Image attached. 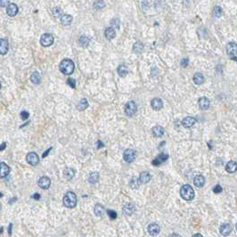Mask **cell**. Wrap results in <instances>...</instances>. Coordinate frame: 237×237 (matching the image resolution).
<instances>
[{
    "label": "cell",
    "mask_w": 237,
    "mask_h": 237,
    "mask_svg": "<svg viewBox=\"0 0 237 237\" xmlns=\"http://www.w3.org/2000/svg\"><path fill=\"white\" fill-rule=\"evenodd\" d=\"M104 211H105V210H104V208L103 205H101V204H96L95 206L94 212H95L96 216H98V217L103 216V215L104 214Z\"/></svg>",
    "instance_id": "obj_28"
},
{
    "label": "cell",
    "mask_w": 237,
    "mask_h": 237,
    "mask_svg": "<svg viewBox=\"0 0 237 237\" xmlns=\"http://www.w3.org/2000/svg\"><path fill=\"white\" fill-rule=\"evenodd\" d=\"M67 84H68L70 87H71L72 88H75V87H76V81H75V80H74V79H71V78L67 80Z\"/></svg>",
    "instance_id": "obj_40"
},
{
    "label": "cell",
    "mask_w": 237,
    "mask_h": 237,
    "mask_svg": "<svg viewBox=\"0 0 237 237\" xmlns=\"http://www.w3.org/2000/svg\"><path fill=\"white\" fill-rule=\"evenodd\" d=\"M26 161H27L28 163L30 164L31 166H36V165H37V163L39 162V158H38L37 154L32 152V153L28 154L27 157H26Z\"/></svg>",
    "instance_id": "obj_7"
},
{
    "label": "cell",
    "mask_w": 237,
    "mask_h": 237,
    "mask_svg": "<svg viewBox=\"0 0 237 237\" xmlns=\"http://www.w3.org/2000/svg\"><path fill=\"white\" fill-rule=\"evenodd\" d=\"M98 180H99V173L98 172H92L89 176V178H88L89 183L95 184V183L98 182Z\"/></svg>",
    "instance_id": "obj_33"
},
{
    "label": "cell",
    "mask_w": 237,
    "mask_h": 237,
    "mask_svg": "<svg viewBox=\"0 0 237 237\" xmlns=\"http://www.w3.org/2000/svg\"><path fill=\"white\" fill-rule=\"evenodd\" d=\"M30 80L31 82L34 84H39L41 81V77L39 75V73L37 71H34L31 76H30Z\"/></svg>",
    "instance_id": "obj_31"
},
{
    "label": "cell",
    "mask_w": 237,
    "mask_h": 237,
    "mask_svg": "<svg viewBox=\"0 0 237 237\" xmlns=\"http://www.w3.org/2000/svg\"><path fill=\"white\" fill-rule=\"evenodd\" d=\"M2 196H3V194H2V193H0V197H2Z\"/></svg>",
    "instance_id": "obj_53"
},
{
    "label": "cell",
    "mask_w": 237,
    "mask_h": 237,
    "mask_svg": "<svg viewBox=\"0 0 237 237\" xmlns=\"http://www.w3.org/2000/svg\"><path fill=\"white\" fill-rule=\"evenodd\" d=\"M235 227H236V230H237V223H236V225H235Z\"/></svg>",
    "instance_id": "obj_54"
},
{
    "label": "cell",
    "mask_w": 237,
    "mask_h": 237,
    "mask_svg": "<svg viewBox=\"0 0 237 237\" xmlns=\"http://www.w3.org/2000/svg\"><path fill=\"white\" fill-rule=\"evenodd\" d=\"M143 50V44L142 42L138 41V42H136L133 46V51L134 53L136 54H141Z\"/></svg>",
    "instance_id": "obj_27"
},
{
    "label": "cell",
    "mask_w": 237,
    "mask_h": 237,
    "mask_svg": "<svg viewBox=\"0 0 237 237\" xmlns=\"http://www.w3.org/2000/svg\"><path fill=\"white\" fill-rule=\"evenodd\" d=\"M75 175V170L71 168H66L63 171V176L67 180H71Z\"/></svg>",
    "instance_id": "obj_23"
},
{
    "label": "cell",
    "mask_w": 237,
    "mask_h": 237,
    "mask_svg": "<svg viewBox=\"0 0 237 237\" xmlns=\"http://www.w3.org/2000/svg\"><path fill=\"white\" fill-rule=\"evenodd\" d=\"M10 173V168L8 165H6L5 162L0 163V178H4Z\"/></svg>",
    "instance_id": "obj_11"
},
{
    "label": "cell",
    "mask_w": 237,
    "mask_h": 237,
    "mask_svg": "<svg viewBox=\"0 0 237 237\" xmlns=\"http://www.w3.org/2000/svg\"><path fill=\"white\" fill-rule=\"evenodd\" d=\"M153 134L156 137H161L164 134V129L161 126H156L153 129Z\"/></svg>",
    "instance_id": "obj_24"
},
{
    "label": "cell",
    "mask_w": 237,
    "mask_h": 237,
    "mask_svg": "<svg viewBox=\"0 0 237 237\" xmlns=\"http://www.w3.org/2000/svg\"><path fill=\"white\" fill-rule=\"evenodd\" d=\"M6 147V143L4 142L2 143V144L0 145V151H3V150H5V148Z\"/></svg>",
    "instance_id": "obj_46"
},
{
    "label": "cell",
    "mask_w": 237,
    "mask_h": 237,
    "mask_svg": "<svg viewBox=\"0 0 237 237\" xmlns=\"http://www.w3.org/2000/svg\"><path fill=\"white\" fill-rule=\"evenodd\" d=\"M168 155L162 153V154H159V155L154 159V161H153V162H152V164H153L154 166H159V165H161V163H163L164 161H166L167 160H168Z\"/></svg>",
    "instance_id": "obj_8"
},
{
    "label": "cell",
    "mask_w": 237,
    "mask_h": 237,
    "mask_svg": "<svg viewBox=\"0 0 237 237\" xmlns=\"http://www.w3.org/2000/svg\"><path fill=\"white\" fill-rule=\"evenodd\" d=\"M193 82L196 85H202L204 82V77L202 73H195L193 76Z\"/></svg>",
    "instance_id": "obj_29"
},
{
    "label": "cell",
    "mask_w": 237,
    "mask_h": 237,
    "mask_svg": "<svg viewBox=\"0 0 237 237\" xmlns=\"http://www.w3.org/2000/svg\"><path fill=\"white\" fill-rule=\"evenodd\" d=\"M140 180H139V178H136V177H134L132 178V179L130 180V186L131 188L133 189H137L140 186Z\"/></svg>",
    "instance_id": "obj_32"
},
{
    "label": "cell",
    "mask_w": 237,
    "mask_h": 237,
    "mask_svg": "<svg viewBox=\"0 0 237 237\" xmlns=\"http://www.w3.org/2000/svg\"><path fill=\"white\" fill-rule=\"evenodd\" d=\"M168 237H180V235H178V234H171V235H169Z\"/></svg>",
    "instance_id": "obj_49"
},
{
    "label": "cell",
    "mask_w": 237,
    "mask_h": 237,
    "mask_svg": "<svg viewBox=\"0 0 237 237\" xmlns=\"http://www.w3.org/2000/svg\"><path fill=\"white\" fill-rule=\"evenodd\" d=\"M136 157V152L133 149H127L123 154L124 161L127 162H129V163L135 161Z\"/></svg>",
    "instance_id": "obj_5"
},
{
    "label": "cell",
    "mask_w": 237,
    "mask_h": 237,
    "mask_svg": "<svg viewBox=\"0 0 237 237\" xmlns=\"http://www.w3.org/2000/svg\"><path fill=\"white\" fill-rule=\"evenodd\" d=\"M29 116H30V114H29V112H28V111H22V112H21V117H22V118H23V120L27 119V118H29Z\"/></svg>",
    "instance_id": "obj_42"
},
{
    "label": "cell",
    "mask_w": 237,
    "mask_h": 237,
    "mask_svg": "<svg viewBox=\"0 0 237 237\" xmlns=\"http://www.w3.org/2000/svg\"><path fill=\"white\" fill-rule=\"evenodd\" d=\"M51 185V180L48 177H42L38 180V186L42 189H48Z\"/></svg>",
    "instance_id": "obj_9"
},
{
    "label": "cell",
    "mask_w": 237,
    "mask_h": 237,
    "mask_svg": "<svg viewBox=\"0 0 237 237\" xmlns=\"http://www.w3.org/2000/svg\"><path fill=\"white\" fill-rule=\"evenodd\" d=\"M32 198H34L35 200H39V198H40V195H39L38 193H35V194L32 196Z\"/></svg>",
    "instance_id": "obj_48"
},
{
    "label": "cell",
    "mask_w": 237,
    "mask_h": 237,
    "mask_svg": "<svg viewBox=\"0 0 237 237\" xmlns=\"http://www.w3.org/2000/svg\"><path fill=\"white\" fill-rule=\"evenodd\" d=\"M111 28H115V29H119V24H120V23H119V21H118V19H113L112 21H111Z\"/></svg>",
    "instance_id": "obj_38"
},
{
    "label": "cell",
    "mask_w": 237,
    "mask_h": 237,
    "mask_svg": "<svg viewBox=\"0 0 237 237\" xmlns=\"http://www.w3.org/2000/svg\"><path fill=\"white\" fill-rule=\"evenodd\" d=\"M75 69L74 62L70 59L62 60L60 63V71L65 75H71Z\"/></svg>",
    "instance_id": "obj_1"
},
{
    "label": "cell",
    "mask_w": 237,
    "mask_h": 237,
    "mask_svg": "<svg viewBox=\"0 0 237 237\" xmlns=\"http://www.w3.org/2000/svg\"><path fill=\"white\" fill-rule=\"evenodd\" d=\"M195 123V118H193V117H186L182 120V125L185 127V128H191L194 125Z\"/></svg>",
    "instance_id": "obj_19"
},
{
    "label": "cell",
    "mask_w": 237,
    "mask_h": 237,
    "mask_svg": "<svg viewBox=\"0 0 237 237\" xmlns=\"http://www.w3.org/2000/svg\"><path fill=\"white\" fill-rule=\"evenodd\" d=\"M193 184L196 187H202L205 184V178L202 176H196L193 179Z\"/></svg>",
    "instance_id": "obj_22"
},
{
    "label": "cell",
    "mask_w": 237,
    "mask_h": 237,
    "mask_svg": "<svg viewBox=\"0 0 237 237\" xmlns=\"http://www.w3.org/2000/svg\"><path fill=\"white\" fill-rule=\"evenodd\" d=\"M180 195L185 201H192L194 198V191L189 185H184L180 188Z\"/></svg>",
    "instance_id": "obj_2"
},
{
    "label": "cell",
    "mask_w": 237,
    "mask_h": 237,
    "mask_svg": "<svg viewBox=\"0 0 237 237\" xmlns=\"http://www.w3.org/2000/svg\"><path fill=\"white\" fill-rule=\"evenodd\" d=\"M0 89H1V84H0Z\"/></svg>",
    "instance_id": "obj_55"
},
{
    "label": "cell",
    "mask_w": 237,
    "mask_h": 237,
    "mask_svg": "<svg viewBox=\"0 0 237 237\" xmlns=\"http://www.w3.org/2000/svg\"><path fill=\"white\" fill-rule=\"evenodd\" d=\"M135 210H136V208H135L134 204L128 203V204H126L123 207V213L125 214V215H127V216H130V215H132L135 212Z\"/></svg>",
    "instance_id": "obj_16"
},
{
    "label": "cell",
    "mask_w": 237,
    "mask_h": 237,
    "mask_svg": "<svg viewBox=\"0 0 237 237\" xmlns=\"http://www.w3.org/2000/svg\"><path fill=\"white\" fill-rule=\"evenodd\" d=\"M0 210H1V206H0Z\"/></svg>",
    "instance_id": "obj_56"
},
{
    "label": "cell",
    "mask_w": 237,
    "mask_h": 237,
    "mask_svg": "<svg viewBox=\"0 0 237 237\" xmlns=\"http://www.w3.org/2000/svg\"><path fill=\"white\" fill-rule=\"evenodd\" d=\"M226 53L228 55H237V44L235 42H230L226 45Z\"/></svg>",
    "instance_id": "obj_10"
},
{
    "label": "cell",
    "mask_w": 237,
    "mask_h": 237,
    "mask_svg": "<svg viewBox=\"0 0 237 237\" xmlns=\"http://www.w3.org/2000/svg\"><path fill=\"white\" fill-rule=\"evenodd\" d=\"M232 232V226L229 224H223L220 226V234L223 236H227Z\"/></svg>",
    "instance_id": "obj_17"
},
{
    "label": "cell",
    "mask_w": 237,
    "mask_h": 237,
    "mask_svg": "<svg viewBox=\"0 0 237 237\" xmlns=\"http://www.w3.org/2000/svg\"><path fill=\"white\" fill-rule=\"evenodd\" d=\"M151 175L148 173V172H146V171H144V172H142L141 174H140V177H139V180H140V182L142 183V184H146V183H148L150 180H151Z\"/></svg>",
    "instance_id": "obj_26"
},
{
    "label": "cell",
    "mask_w": 237,
    "mask_h": 237,
    "mask_svg": "<svg viewBox=\"0 0 237 237\" xmlns=\"http://www.w3.org/2000/svg\"><path fill=\"white\" fill-rule=\"evenodd\" d=\"M62 202H63V205L66 208H69V209L74 208L76 206V204H77V196H76V194L73 192H68L63 196Z\"/></svg>",
    "instance_id": "obj_3"
},
{
    "label": "cell",
    "mask_w": 237,
    "mask_h": 237,
    "mask_svg": "<svg viewBox=\"0 0 237 237\" xmlns=\"http://www.w3.org/2000/svg\"><path fill=\"white\" fill-rule=\"evenodd\" d=\"M3 233V227H0V235Z\"/></svg>",
    "instance_id": "obj_52"
},
{
    "label": "cell",
    "mask_w": 237,
    "mask_h": 237,
    "mask_svg": "<svg viewBox=\"0 0 237 237\" xmlns=\"http://www.w3.org/2000/svg\"><path fill=\"white\" fill-rule=\"evenodd\" d=\"M104 146V144L103 143L102 141H97V148L98 149H101V148H103Z\"/></svg>",
    "instance_id": "obj_45"
},
{
    "label": "cell",
    "mask_w": 237,
    "mask_h": 237,
    "mask_svg": "<svg viewBox=\"0 0 237 237\" xmlns=\"http://www.w3.org/2000/svg\"><path fill=\"white\" fill-rule=\"evenodd\" d=\"M107 213H108L109 217H110L111 219H115V218H117V213H116L114 210H107Z\"/></svg>",
    "instance_id": "obj_39"
},
{
    "label": "cell",
    "mask_w": 237,
    "mask_h": 237,
    "mask_svg": "<svg viewBox=\"0 0 237 237\" xmlns=\"http://www.w3.org/2000/svg\"><path fill=\"white\" fill-rule=\"evenodd\" d=\"M118 74L120 76V77H122V78H124V77H126L127 75H128V73H129V69H128V67L126 66V65H124V64H121V65H119L118 67Z\"/></svg>",
    "instance_id": "obj_25"
},
{
    "label": "cell",
    "mask_w": 237,
    "mask_h": 237,
    "mask_svg": "<svg viewBox=\"0 0 237 237\" xmlns=\"http://www.w3.org/2000/svg\"><path fill=\"white\" fill-rule=\"evenodd\" d=\"M89 42H90L89 38H88L87 37H86V36L80 37V40H79L80 45L81 47H83V48H87V47L88 46Z\"/></svg>",
    "instance_id": "obj_35"
},
{
    "label": "cell",
    "mask_w": 237,
    "mask_h": 237,
    "mask_svg": "<svg viewBox=\"0 0 237 237\" xmlns=\"http://www.w3.org/2000/svg\"><path fill=\"white\" fill-rule=\"evenodd\" d=\"M8 52V42L4 38H0V55H5Z\"/></svg>",
    "instance_id": "obj_18"
},
{
    "label": "cell",
    "mask_w": 237,
    "mask_h": 237,
    "mask_svg": "<svg viewBox=\"0 0 237 237\" xmlns=\"http://www.w3.org/2000/svg\"><path fill=\"white\" fill-rule=\"evenodd\" d=\"M105 5V3L104 1H96L94 4V6H95L96 9H99V8H103L104 6Z\"/></svg>",
    "instance_id": "obj_37"
},
{
    "label": "cell",
    "mask_w": 237,
    "mask_h": 237,
    "mask_svg": "<svg viewBox=\"0 0 237 237\" xmlns=\"http://www.w3.org/2000/svg\"><path fill=\"white\" fill-rule=\"evenodd\" d=\"M12 224L9 225V230H8V231H9V235H12Z\"/></svg>",
    "instance_id": "obj_50"
},
{
    "label": "cell",
    "mask_w": 237,
    "mask_h": 237,
    "mask_svg": "<svg viewBox=\"0 0 237 237\" xmlns=\"http://www.w3.org/2000/svg\"><path fill=\"white\" fill-rule=\"evenodd\" d=\"M151 105L153 107V109H154L155 111H159V110H161L163 107V103H162L161 99L154 98L151 102Z\"/></svg>",
    "instance_id": "obj_15"
},
{
    "label": "cell",
    "mask_w": 237,
    "mask_h": 237,
    "mask_svg": "<svg viewBox=\"0 0 237 237\" xmlns=\"http://www.w3.org/2000/svg\"><path fill=\"white\" fill-rule=\"evenodd\" d=\"M88 106V103H87V99H81L80 101V103H79V104H78V110H80V111H84V110H86Z\"/></svg>",
    "instance_id": "obj_34"
},
{
    "label": "cell",
    "mask_w": 237,
    "mask_h": 237,
    "mask_svg": "<svg viewBox=\"0 0 237 237\" xmlns=\"http://www.w3.org/2000/svg\"><path fill=\"white\" fill-rule=\"evenodd\" d=\"M18 12V6L15 5V4H9L7 5V8H6V13L9 15V16H15Z\"/></svg>",
    "instance_id": "obj_14"
},
{
    "label": "cell",
    "mask_w": 237,
    "mask_h": 237,
    "mask_svg": "<svg viewBox=\"0 0 237 237\" xmlns=\"http://www.w3.org/2000/svg\"><path fill=\"white\" fill-rule=\"evenodd\" d=\"M104 35H105V37H106L107 39H109V40L114 38L115 36H116L115 30L113 28H111V27L107 28L106 30H105V31H104Z\"/></svg>",
    "instance_id": "obj_21"
},
{
    "label": "cell",
    "mask_w": 237,
    "mask_h": 237,
    "mask_svg": "<svg viewBox=\"0 0 237 237\" xmlns=\"http://www.w3.org/2000/svg\"><path fill=\"white\" fill-rule=\"evenodd\" d=\"M222 13H223V10H222V8H221L220 6H216V7L214 8L213 10L214 17L218 18V17H220V16L222 15Z\"/></svg>",
    "instance_id": "obj_36"
},
{
    "label": "cell",
    "mask_w": 237,
    "mask_h": 237,
    "mask_svg": "<svg viewBox=\"0 0 237 237\" xmlns=\"http://www.w3.org/2000/svg\"><path fill=\"white\" fill-rule=\"evenodd\" d=\"M188 62H189V61L187 58H184V59L181 60V65L183 67H186L188 65Z\"/></svg>",
    "instance_id": "obj_43"
},
{
    "label": "cell",
    "mask_w": 237,
    "mask_h": 237,
    "mask_svg": "<svg viewBox=\"0 0 237 237\" xmlns=\"http://www.w3.org/2000/svg\"><path fill=\"white\" fill-rule=\"evenodd\" d=\"M10 3L8 2V1H0V5L2 6V7H4V6H6V5H8Z\"/></svg>",
    "instance_id": "obj_44"
},
{
    "label": "cell",
    "mask_w": 237,
    "mask_h": 237,
    "mask_svg": "<svg viewBox=\"0 0 237 237\" xmlns=\"http://www.w3.org/2000/svg\"><path fill=\"white\" fill-rule=\"evenodd\" d=\"M225 170H226L228 173H235V172H236L237 162L234 161H229V162L226 164V166H225Z\"/></svg>",
    "instance_id": "obj_20"
},
{
    "label": "cell",
    "mask_w": 237,
    "mask_h": 237,
    "mask_svg": "<svg viewBox=\"0 0 237 237\" xmlns=\"http://www.w3.org/2000/svg\"><path fill=\"white\" fill-rule=\"evenodd\" d=\"M198 104L202 110H208L210 105V102L207 97H201L198 101Z\"/></svg>",
    "instance_id": "obj_13"
},
{
    "label": "cell",
    "mask_w": 237,
    "mask_h": 237,
    "mask_svg": "<svg viewBox=\"0 0 237 237\" xmlns=\"http://www.w3.org/2000/svg\"><path fill=\"white\" fill-rule=\"evenodd\" d=\"M147 230H148V233H149L151 235H153V236H155V235H159V233H160V231H161L160 226L157 225V224H155V223L150 224V225H148Z\"/></svg>",
    "instance_id": "obj_12"
},
{
    "label": "cell",
    "mask_w": 237,
    "mask_h": 237,
    "mask_svg": "<svg viewBox=\"0 0 237 237\" xmlns=\"http://www.w3.org/2000/svg\"><path fill=\"white\" fill-rule=\"evenodd\" d=\"M51 150H52V147H50V148H49V149H48V150H47V152H46V153H45V154H43V155H42V157H43V158H45V157H47V155H48V154H49V152H50V151H51Z\"/></svg>",
    "instance_id": "obj_47"
},
{
    "label": "cell",
    "mask_w": 237,
    "mask_h": 237,
    "mask_svg": "<svg viewBox=\"0 0 237 237\" xmlns=\"http://www.w3.org/2000/svg\"><path fill=\"white\" fill-rule=\"evenodd\" d=\"M124 110H125V113H126L128 116L132 117V116H134V115L136 114V112L137 111V106H136V104L135 102L130 101V102H129V103L126 104Z\"/></svg>",
    "instance_id": "obj_4"
},
{
    "label": "cell",
    "mask_w": 237,
    "mask_h": 237,
    "mask_svg": "<svg viewBox=\"0 0 237 237\" xmlns=\"http://www.w3.org/2000/svg\"><path fill=\"white\" fill-rule=\"evenodd\" d=\"M40 43L43 47H49L51 45H53L54 43V36L49 33H46L44 35H42L40 38Z\"/></svg>",
    "instance_id": "obj_6"
},
{
    "label": "cell",
    "mask_w": 237,
    "mask_h": 237,
    "mask_svg": "<svg viewBox=\"0 0 237 237\" xmlns=\"http://www.w3.org/2000/svg\"><path fill=\"white\" fill-rule=\"evenodd\" d=\"M222 191H223V188H222L219 185H217L213 188V192L215 193H220Z\"/></svg>",
    "instance_id": "obj_41"
},
{
    "label": "cell",
    "mask_w": 237,
    "mask_h": 237,
    "mask_svg": "<svg viewBox=\"0 0 237 237\" xmlns=\"http://www.w3.org/2000/svg\"><path fill=\"white\" fill-rule=\"evenodd\" d=\"M193 237H203V236H202L201 234H195V235H193Z\"/></svg>",
    "instance_id": "obj_51"
},
{
    "label": "cell",
    "mask_w": 237,
    "mask_h": 237,
    "mask_svg": "<svg viewBox=\"0 0 237 237\" xmlns=\"http://www.w3.org/2000/svg\"><path fill=\"white\" fill-rule=\"evenodd\" d=\"M61 22H62V24H63L65 26H68L72 23V16L69 15V14H64V15L62 16Z\"/></svg>",
    "instance_id": "obj_30"
}]
</instances>
